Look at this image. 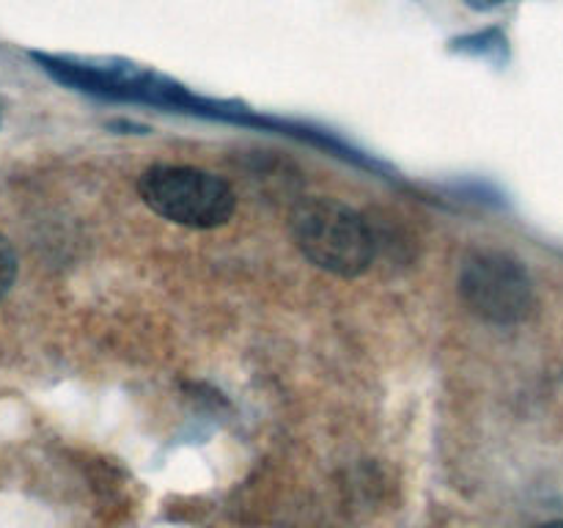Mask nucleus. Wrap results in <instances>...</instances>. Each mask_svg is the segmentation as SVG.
<instances>
[{
	"instance_id": "f257e3e1",
	"label": "nucleus",
	"mask_w": 563,
	"mask_h": 528,
	"mask_svg": "<svg viewBox=\"0 0 563 528\" xmlns=\"http://www.w3.org/2000/svg\"><path fill=\"white\" fill-rule=\"evenodd\" d=\"M289 231L308 262L339 278H357L377 258L372 220L335 198H300L291 207Z\"/></svg>"
},
{
	"instance_id": "f03ea898",
	"label": "nucleus",
	"mask_w": 563,
	"mask_h": 528,
	"mask_svg": "<svg viewBox=\"0 0 563 528\" xmlns=\"http://www.w3.org/2000/svg\"><path fill=\"white\" fill-rule=\"evenodd\" d=\"M137 193L159 218L196 231L225 226L236 209V193L223 176L190 165H152L137 179Z\"/></svg>"
},
{
	"instance_id": "7ed1b4c3",
	"label": "nucleus",
	"mask_w": 563,
	"mask_h": 528,
	"mask_svg": "<svg viewBox=\"0 0 563 528\" xmlns=\"http://www.w3.org/2000/svg\"><path fill=\"white\" fill-rule=\"evenodd\" d=\"M460 297L476 317L493 324H520L537 311L531 273L504 251H471L462 258Z\"/></svg>"
},
{
	"instance_id": "20e7f679",
	"label": "nucleus",
	"mask_w": 563,
	"mask_h": 528,
	"mask_svg": "<svg viewBox=\"0 0 563 528\" xmlns=\"http://www.w3.org/2000/svg\"><path fill=\"white\" fill-rule=\"evenodd\" d=\"M454 44L456 53H465V55H476V58H493L500 61L506 58V36L498 31V28H487L482 33H471V36H462L456 38Z\"/></svg>"
},
{
	"instance_id": "39448f33",
	"label": "nucleus",
	"mask_w": 563,
	"mask_h": 528,
	"mask_svg": "<svg viewBox=\"0 0 563 528\" xmlns=\"http://www.w3.org/2000/svg\"><path fill=\"white\" fill-rule=\"evenodd\" d=\"M16 278V253L14 245L0 234V300L5 297V292L11 289Z\"/></svg>"
},
{
	"instance_id": "423d86ee",
	"label": "nucleus",
	"mask_w": 563,
	"mask_h": 528,
	"mask_svg": "<svg viewBox=\"0 0 563 528\" xmlns=\"http://www.w3.org/2000/svg\"><path fill=\"white\" fill-rule=\"evenodd\" d=\"M500 3H506V0H465V6H471L473 11H493Z\"/></svg>"
},
{
	"instance_id": "0eeeda50",
	"label": "nucleus",
	"mask_w": 563,
	"mask_h": 528,
	"mask_svg": "<svg viewBox=\"0 0 563 528\" xmlns=\"http://www.w3.org/2000/svg\"><path fill=\"white\" fill-rule=\"evenodd\" d=\"M539 528H563V520H553V522H544V526Z\"/></svg>"
}]
</instances>
